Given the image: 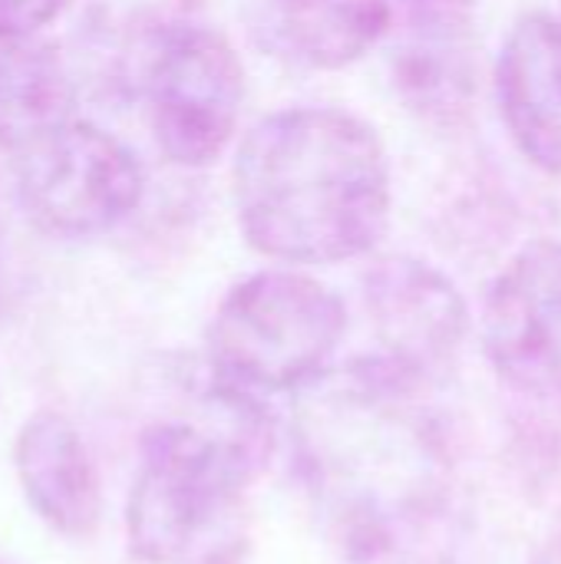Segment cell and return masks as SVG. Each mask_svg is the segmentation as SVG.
Wrapping results in <instances>:
<instances>
[{
	"label": "cell",
	"mask_w": 561,
	"mask_h": 564,
	"mask_svg": "<svg viewBox=\"0 0 561 564\" xmlns=\"http://www.w3.org/2000/svg\"><path fill=\"white\" fill-rule=\"evenodd\" d=\"M245 241L288 268L367 258L390 228V162L377 129L337 106L258 119L231 162Z\"/></svg>",
	"instance_id": "cell-1"
},
{
	"label": "cell",
	"mask_w": 561,
	"mask_h": 564,
	"mask_svg": "<svg viewBox=\"0 0 561 564\" xmlns=\"http://www.w3.org/2000/svg\"><path fill=\"white\" fill-rule=\"evenodd\" d=\"M274 453L261 397L208 367L188 413L139 440L126 499V545L142 564H241L251 549L248 489Z\"/></svg>",
	"instance_id": "cell-2"
},
{
	"label": "cell",
	"mask_w": 561,
	"mask_h": 564,
	"mask_svg": "<svg viewBox=\"0 0 561 564\" xmlns=\"http://www.w3.org/2000/svg\"><path fill=\"white\" fill-rule=\"evenodd\" d=\"M417 390L377 357L298 390V473L331 545L350 562L384 555L420 502L433 443L410 406Z\"/></svg>",
	"instance_id": "cell-3"
},
{
	"label": "cell",
	"mask_w": 561,
	"mask_h": 564,
	"mask_svg": "<svg viewBox=\"0 0 561 564\" xmlns=\"http://www.w3.org/2000/svg\"><path fill=\"white\" fill-rule=\"evenodd\" d=\"M347 337V307L334 288L298 268L241 278L218 304L208 367L251 393H291L331 370Z\"/></svg>",
	"instance_id": "cell-4"
},
{
	"label": "cell",
	"mask_w": 561,
	"mask_h": 564,
	"mask_svg": "<svg viewBox=\"0 0 561 564\" xmlns=\"http://www.w3.org/2000/svg\"><path fill=\"white\" fill-rule=\"evenodd\" d=\"M136 86L159 152L179 169H208L235 139L245 66L231 40L195 17L169 20L136 59Z\"/></svg>",
	"instance_id": "cell-5"
},
{
	"label": "cell",
	"mask_w": 561,
	"mask_h": 564,
	"mask_svg": "<svg viewBox=\"0 0 561 564\" xmlns=\"http://www.w3.org/2000/svg\"><path fill=\"white\" fill-rule=\"evenodd\" d=\"M13 195L36 231L99 238L139 208L145 169L126 142L73 119L13 155Z\"/></svg>",
	"instance_id": "cell-6"
},
{
	"label": "cell",
	"mask_w": 561,
	"mask_h": 564,
	"mask_svg": "<svg viewBox=\"0 0 561 564\" xmlns=\"http://www.w3.org/2000/svg\"><path fill=\"white\" fill-rule=\"evenodd\" d=\"M483 347L513 390L561 400V241H529L499 271L483 311Z\"/></svg>",
	"instance_id": "cell-7"
},
{
	"label": "cell",
	"mask_w": 561,
	"mask_h": 564,
	"mask_svg": "<svg viewBox=\"0 0 561 564\" xmlns=\"http://www.w3.org/2000/svg\"><path fill=\"white\" fill-rule=\"evenodd\" d=\"M360 294L380 344V364L413 383H427L456 360L470 311L440 268L410 254H390L364 271Z\"/></svg>",
	"instance_id": "cell-8"
},
{
	"label": "cell",
	"mask_w": 561,
	"mask_h": 564,
	"mask_svg": "<svg viewBox=\"0 0 561 564\" xmlns=\"http://www.w3.org/2000/svg\"><path fill=\"white\" fill-rule=\"evenodd\" d=\"M13 473L33 516L56 535L86 542L103 525V486L86 440L56 410L33 413L13 440Z\"/></svg>",
	"instance_id": "cell-9"
},
{
	"label": "cell",
	"mask_w": 561,
	"mask_h": 564,
	"mask_svg": "<svg viewBox=\"0 0 561 564\" xmlns=\"http://www.w3.org/2000/svg\"><path fill=\"white\" fill-rule=\"evenodd\" d=\"M499 112L522 155L561 172V23L526 13L506 36L496 63Z\"/></svg>",
	"instance_id": "cell-10"
},
{
	"label": "cell",
	"mask_w": 561,
	"mask_h": 564,
	"mask_svg": "<svg viewBox=\"0 0 561 564\" xmlns=\"http://www.w3.org/2000/svg\"><path fill=\"white\" fill-rule=\"evenodd\" d=\"M413 13L393 40L390 63L393 83L403 99L433 116H460L476 89V43L463 3H427L410 0Z\"/></svg>",
	"instance_id": "cell-11"
},
{
	"label": "cell",
	"mask_w": 561,
	"mask_h": 564,
	"mask_svg": "<svg viewBox=\"0 0 561 564\" xmlns=\"http://www.w3.org/2000/svg\"><path fill=\"white\" fill-rule=\"evenodd\" d=\"M393 26V0H261V43L304 69H344Z\"/></svg>",
	"instance_id": "cell-12"
},
{
	"label": "cell",
	"mask_w": 561,
	"mask_h": 564,
	"mask_svg": "<svg viewBox=\"0 0 561 564\" xmlns=\"http://www.w3.org/2000/svg\"><path fill=\"white\" fill-rule=\"evenodd\" d=\"M76 76L53 40L0 46V152H23L76 119Z\"/></svg>",
	"instance_id": "cell-13"
},
{
	"label": "cell",
	"mask_w": 561,
	"mask_h": 564,
	"mask_svg": "<svg viewBox=\"0 0 561 564\" xmlns=\"http://www.w3.org/2000/svg\"><path fill=\"white\" fill-rule=\"evenodd\" d=\"M69 3L73 0H0V46L36 36Z\"/></svg>",
	"instance_id": "cell-14"
},
{
	"label": "cell",
	"mask_w": 561,
	"mask_h": 564,
	"mask_svg": "<svg viewBox=\"0 0 561 564\" xmlns=\"http://www.w3.org/2000/svg\"><path fill=\"white\" fill-rule=\"evenodd\" d=\"M549 564H561V545L552 552V558H549Z\"/></svg>",
	"instance_id": "cell-15"
},
{
	"label": "cell",
	"mask_w": 561,
	"mask_h": 564,
	"mask_svg": "<svg viewBox=\"0 0 561 564\" xmlns=\"http://www.w3.org/2000/svg\"><path fill=\"white\" fill-rule=\"evenodd\" d=\"M427 3H466V0H427Z\"/></svg>",
	"instance_id": "cell-16"
},
{
	"label": "cell",
	"mask_w": 561,
	"mask_h": 564,
	"mask_svg": "<svg viewBox=\"0 0 561 564\" xmlns=\"http://www.w3.org/2000/svg\"><path fill=\"white\" fill-rule=\"evenodd\" d=\"M559 23H561V17H559Z\"/></svg>",
	"instance_id": "cell-17"
},
{
	"label": "cell",
	"mask_w": 561,
	"mask_h": 564,
	"mask_svg": "<svg viewBox=\"0 0 561 564\" xmlns=\"http://www.w3.org/2000/svg\"><path fill=\"white\" fill-rule=\"evenodd\" d=\"M0 564H3V562H0Z\"/></svg>",
	"instance_id": "cell-18"
}]
</instances>
